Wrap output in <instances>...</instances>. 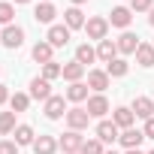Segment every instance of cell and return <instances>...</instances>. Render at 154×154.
I'll list each match as a JSON object with an SVG mask.
<instances>
[{
    "label": "cell",
    "mask_w": 154,
    "mask_h": 154,
    "mask_svg": "<svg viewBox=\"0 0 154 154\" xmlns=\"http://www.w3.org/2000/svg\"><path fill=\"white\" fill-rule=\"evenodd\" d=\"M57 145H60V151H63V154H79V151H82V145H85V139H82V133H79V130H66V133L57 139Z\"/></svg>",
    "instance_id": "cell-1"
},
{
    "label": "cell",
    "mask_w": 154,
    "mask_h": 154,
    "mask_svg": "<svg viewBox=\"0 0 154 154\" xmlns=\"http://www.w3.org/2000/svg\"><path fill=\"white\" fill-rule=\"evenodd\" d=\"M85 30H88V36H91V39L103 42V39H106V33H109V18H103V15H94V18H88Z\"/></svg>",
    "instance_id": "cell-2"
},
{
    "label": "cell",
    "mask_w": 154,
    "mask_h": 154,
    "mask_svg": "<svg viewBox=\"0 0 154 154\" xmlns=\"http://www.w3.org/2000/svg\"><path fill=\"white\" fill-rule=\"evenodd\" d=\"M45 42H48L51 48H63V45L69 42V27H66V24H51Z\"/></svg>",
    "instance_id": "cell-3"
},
{
    "label": "cell",
    "mask_w": 154,
    "mask_h": 154,
    "mask_svg": "<svg viewBox=\"0 0 154 154\" xmlns=\"http://www.w3.org/2000/svg\"><path fill=\"white\" fill-rule=\"evenodd\" d=\"M66 124H69V130H85L88 124H91V115H88V109H82V106H75V109H69L66 112Z\"/></svg>",
    "instance_id": "cell-4"
},
{
    "label": "cell",
    "mask_w": 154,
    "mask_h": 154,
    "mask_svg": "<svg viewBox=\"0 0 154 154\" xmlns=\"http://www.w3.org/2000/svg\"><path fill=\"white\" fill-rule=\"evenodd\" d=\"M0 42H3L6 48H18L24 42V30L18 24H9V27H3V33H0Z\"/></svg>",
    "instance_id": "cell-5"
},
{
    "label": "cell",
    "mask_w": 154,
    "mask_h": 154,
    "mask_svg": "<svg viewBox=\"0 0 154 154\" xmlns=\"http://www.w3.org/2000/svg\"><path fill=\"white\" fill-rule=\"evenodd\" d=\"M115 45H118V54H136V48H139L142 42H139V36H136V33L124 30V33L115 39Z\"/></svg>",
    "instance_id": "cell-6"
},
{
    "label": "cell",
    "mask_w": 154,
    "mask_h": 154,
    "mask_svg": "<svg viewBox=\"0 0 154 154\" xmlns=\"http://www.w3.org/2000/svg\"><path fill=\"white\" fill-rule=\"evenodd\" d=\"M30 97L33 100H48L51 97V82L48 79H42V75H36V79H30Z\"/></svg>",
    "instance_id": "cell-7"
},
{
    "label": "cell",
    "mask_w": 154,
    "mask_h": 154,
    "mask_svg": "<svg viewBox=\"0 0 154 154\" xmlns=\"http://www.w3.org/2000/svg\"><path fill=\"white\" fill-rule=\"evenodd\" d=\"M130 12H133L130 6H115V9H112V15H109V24H115V27L127 30V27H130V21H133V15H130Z\"/></svg>",
    "instance_id": "cell-8"
},
{
    "label": "cell",
    "mask_w": 154,
    "mask_h": 154,
    "mask_svg": "<svg viewBox=\"0 0 154 154\" xmlns=\"http://www.w3.org/2000/svg\"><path fill=\"white\" fill-rule=\"evenodd\" d=\"M66 115V103H63V97H48L45 100V118H51V121H57V118H63Z\"/></svg>",
    "instance_id": "cell-9"
},
{
    "label": "cell",
    "mask_w": 154,
    "mask_h": 154,
    "mask_svg": "<svg viewBox=\"0 0 154 154\" xmlns=\"http://www.w3.org/2000/svg\"><path fill=\"white\" fill-rule=\"evenodd\" d=\"M130 109H133V115H136V118H145V121H148V118H154V100H151V97H136Z\"/></svg>",
    "instance_id": "cell-10"
},
{
    "label": "cell",
    "mask_w": 154,
    "mask_h": 154,
    "mask_svg": "<svg viewBox=\"0 0 154 154\" xmlns=\"http://www.w3.org/2000/svg\"><path fill=\"white\" fill-rule=\"evenodd\" d=\"M88 88L97 91V94H103V91L109 88V72H106V69H91V72H88Z\"/></svg>",
    "instance_id": "cell-11"
},
{
    "label": "cell",
    "mask_w": 154,
    "mask_h": 154,
    "mask_svg": "<svg viewBox=\"0 0 154 154\" xmlns=\"http://www.w3.org/2000/svg\"><path fill=\"white\" fill-rule=\"evenodd\" d=\"M106 112H109V100H106L103 94L88 97V115H91V118H103Z\"/></svg>",
    "instance_id": "cell-12"
},
{
    "label": "cell",
    "mask_w": 154,
    "mask_h": 154,
    "mask_svg": "<svg viewBox=\"0 0 154 154\" xmlns=\"http://www.w3.org/2000/svg\"><path fill=\"white\" fill-rule=\"evenodd\" d=\"M112 121L118 124V130H130V127H133V121H136V115H133V109L118 106V109L112 112Z\"/></svg>",
    "instance_id": "cell-13"
},
{
    "label": "cell",
    "mask_w": 154,
    "mask_h": 154,
    "mask_svg": "<svg viewBox=\"0 0 154 154\" xmlns=\"http://www.w3.org/2000/svg\"><path fill=\"white\" fill-rule=\"evenodd\" d=\"M118 136H121V133H118V124H115V121H100V124H97V139H100L103 145H106V142H115Z\"/></svg>",
    "instance_id": "cell-14"
},
{
    "label": "cell",
    "mask_w": 154,
    "mask_h": 154,
    "mask_svg": "<svg viewBox=\"0 0 154 154\" xmlns=\"http://www.w3.org/2000/svg\"><path fill=\"white\" fill-rule=\"evenodd\" d=\"M142 139H145V133L142 130H136V127H130V130H121V136H118V142L130 151V148H139L142 145Z\"/></svg>",
    "instance_id": "cell-15"
},
{
    "label": "cell",
    "mask_w": 154,
    "mask_h": 154,
    "mask_svg": "<svg viewBox=\"0 0 154 154\" xmlns=\"http://www.w3.org/2000/svg\"><path fill=\"white\" fill-rule=\"evenodd\" d=\"M63 24H66L69 30H79V27H85L88 21H85V12H82L79 6H69V9L63 12Z\"/></svg>",
    "instance_id": "cell-16"
},
{
    "label": "cell",
    "mask_w": 154,
    "mask_h": 154,
    "mask_svg": "<svg viewBox=\"0 0 154 154\" xmlns=\"http://www.w3.org/2000/svg\"><path fill=\"white\" fill-rule=\"evenodd\" d=\"M85 69H88V66H82L79 60H69V63H63V72H60V75H63V79H66V82L72 85V82H82Z\"/></svg>",
    "instance_id": "cell-17"
},
{
    "label": "cell",
    "mask_w": 154,
    "mask_h": 154,
    "mask_svg": "<svg viewBox=\"0 0 154 154\" xmlns=\"http://www.w3.org/2000/svg\"><path fill=\"white\" fill-rule=\"evenodd\" d=\"M97 57H100L103 63H112V60L118 57V45H115L112 39H103V42L97 45Z\"/></svg>",
    "instance_id": "cell-18"
},
{
    "label": "cell",
    "mask_w": 154,
    "mask_h": 154,
    "mask_svg": "<svg viewBox=\"0 0 154 154\" xmlns=\"http://www.w3.org/2000/svg\"><path fill=\"white\" fill-rule=\"evenodd\" d=\"M12 142H15L18 148H21V145H33V142H36V133H33V127H27V124H18V127H15V139H12Z\"/></svg>",
    "instance_id": "cell-19"
},
{
    "label": "cell",
    "mask_w": 154,
    "mask_h": 154,
    "mask_svg": "<svg viewBox=\"0 0 154 154\" xmlns=\"http://www.w3.org/2000/svg\"><path fill=\"white\" fill-rule=\"evenodd\" d=\"M60 145H57V139L54 136H39L36 142H33V154H54Z\"/></svg>",
    "instance_id": "cell-20"
},
{
    "label": "cell",
    "mask_w": 154,
    "mask_h": 154,
    "mask_svg": "<svg viewBox=\"0 0 154 154\" xmlns=\"http://www.w3.org/2000/svg\"><path fill=\"white\" fill-rule=\"evenodd\" d=\"M66 100H69V103H85V100H88V85H85V82H72V85L66 88Z\"/></svg>",
    "instance_id": "cell-21"
},
{
    "label": "cell",
    "mask_w": 154,
    "mask_h": 154,
    "mask_svg": "<svg viewBox=\"0 0 154 154\" xmlns=\"http://www.w3.org/2000/svg\"><path fill=\"white\" fill-rule=\"evenodd\" d=\"M54 15H57V9H54L51 3H39V6L33 9V18H36L39 24H51V21H54Z\"/></svg>",
    "instance_id": "cell-22"
},
{
    "label": "cell",
    "mask_w": 154,
    "mask_h": 154,
    "mask_svg": "<svg viewBox=\"0 0 154 154\" xmlns=\"http://www.w3.org/2000/svg\"><path fill=\"white\" fill-rule=\"evenodd\" d=\"M136 63L139 66H154V45L151 42H142L136 48Z\"/></svg>",
    "instance_id": "cell-23"
},
{
    "label": "cell",
    "mask_w": 154,
    "mask_h": 154,
    "mask_svg": "<svg viewBox=\"0 0 154 154\" xmlns=\"http://www.w3.org/2000/svg\"><path fill=\"white\" fill-rule=\"evenodd\" d=\"M75 60H79L82 66H88V63H94V60H97V48H91L88 42H82L79 48H75Z\"/></svg>",
    "instance_id": "cell-24"
},
{
    "label": "cell",
    "mask_w": 154,
    "mask_h": 154,
    "mask_svg": "<svg viewBox=\"0 0 154 154\" xmlns=\"http://www.w3.org/2000/svg\"><path fill=\"white\" fill-rule=\"evenodd\" d=\"M51 51H54V48H51L48 42H36L30 54H33V60H36V63H48V60H51Z\"/></svg>",
    "instance_id": "cell-25"
},
{
    "label": "cell",
    "mask_w": 154,
    "mask_h": 154,
    "mask_svg": "<svg viewBox=\"0 0 154 154\" xmlns=\"http://www.w3.org/2000/svg\"><path fill=\"white\" fill-rule=\"evenodd\" d=\"M127 60L124 57H115L112 63H106V72H109V79H112V75H115V79H121V75H127Z\"/></svg>",
    "instance_id": "cell-26"
},
{
    "label": "cell",
    "mask_w": 154,
    "mask_h": 154,
    "mask_svg": "<svg viewBox=\"0 0 154 154\" xmlns=\"http://www.w3.org/2000/svg\"><path fill=\"white\" fill-rule=\"evenodd\" d=\"M15 130V112H0V136H9Z\"/></svg>",
    "instance_id": "cell-27"
},
{
    "label": "cell",
    "mask_w": 154,
    "mask_h": 154,
    "mask_svg": "<svg viewBox=\"0 0 154 154\" xmlns=\"http://www.w3.org/2000/svg\"><path fill=\"white\" fill-rule=\"evenodd\" d=\"M9 106H12V112H27L30 97H27V94H12V97H9Z\"/></svg>",
    "instance_id": "cell-28"
},
{
    "label": "cell",
    "mask_w": 154,
    "mask_h": 154,
    "mask_svg": "<svg viewBox=\"0 0 154 154\" xmlns=\"http://www.w3.org/2000/svg\"><path fill=\"white\" fill-rule=\"evenodd\" d=\"M60 72H63V66H60V63H54V60L42 63V79H48V82H51V79H57Z\"/></svg>",
    "instance_id": "cell-29"
},
{
    "label": "cell",
    "mask_w": 154,
    "mask_h": 154,
    "mask_svg": "<svg viewBox=\"0 0 154 154\" xmlns=\"http://www.w3.org/2000/svg\"><path fill=\"white\" fill-rule=\"evenodd\" d=\"M12 18H15V6L12 3H0V24H12Z\"/></svg>",
    "instance_id": "cell-30"
},
{
    "label": "cell",
    "mask_w": 154,
    "mask_h": 154,
    "mask_svg": "<svg viewBox=\"0 0 154 154\" xmlns=\"http://www.w3.org/2000/svg\"><path fill=\"white\" fill-rule=\"evenodd\" d=\"M79 154H106V151H103V142H100V139H88Z\"/></svg>",
    "instance_id": "cell-31"
},
{
    "label": "cell",
    "mask_w": 154,
    "mask_h": 154,
    "mask_svg": "<svg viewBox=\"0 0 154 154\" xmlns=\"http://www.w3.org/2000/svg\"><path fill=\"white\" fill-rule=\"evenodd\" d=\"M130 9L133 12H151L154 9V0H130Z\"/></svg>",
    "instance_id": "cell-32"
},
{
    "label": "cell",
    "mask_w": 154,
    "mask_h": 154,
    "mask_svg": "<svg viewBox=\"0 0 154 154\" xmlns=\"http://www.w3.org/2000/svg\"><path fill=\"white\" fill-rule=\"evenodd\" d=\"M0 154H18V145L9 139H0Z\"/></svg>",
    "instance_id": "cell-33"
},
{
    "label": "cell",
    "mask_w": 154,
    "mask_h": 154,
    "mask_svg": "<svg viewBox=\"0 0 154 154\" xmlns=\"http://www.w3.org/2000/svg\"><path fill=\"white\" fill-rule=\"evenodd\" d=\"M142 133H145V139H154V118L145 121V130H142Z\"/></svg>",
    "instance_id": "cell-34"
},
{
    "label": "cell",
    "mask_w": 154,
    "mask_h": 154,
    "mask_svg": "<svg viewBox=\"0 0 154 154\" xmlns=\"http://www.w3.org/2000/svg\"><path fill=\"white\" fill-rule=\"evenodd\" d=\"M3 103H9V88L0 85V106H3Z\"/></svg>",
    "instance_id": "cell-35"
},
{
    "label": "cell",
    "mask_w": 154,
    "mask_h": 154,
    "mask_svg": "<svg viewBox=\"0 0 154 154\" xmlns=\"http://www.w3.org/2000/svg\"><path fill=\"white\" fill-rule=\"evenodd\" d=\"M82 3H88V0H72V6H82Z\"/></svg>",
    "instance_id": "cell-36"
},
{
    "label": "cell",
    "mask_w": 154,
    "mask_h": 154,
    "mask_svg": "<svg viewBox=\"0 0 154 154\" xmlns=\"http://www.w3.org/2000/svg\"><path fill=\"white\" fill-rule=\"evenodd\" d=\"M127 154H142V151H139V148H130V151H127Z\"/></svg>",
    "instance_id": "cell-37"
},
{
    "label": "cell",
    "mask_w": 154,
    "mask_h": 154,
    "mask_svg": "<svg viewBox=\"0 0 154 154\" xmlns=\"http://www.w3.org/2000/svg\"><path fill=\"white\" fill-rule=\"evenodd\" d=\"M148 21H151V27H154V9H151V15H148Z\"/></svg>",
    "instance_id": "cell-38"
},
{
    "label": "cell",
    "mask_w": 154,
    "mask_h": 154,
    "mask_svg": "<svg viewBox=\"0 0 154 154\" xmlns=\"http://www.w3.org/2000/svg\"><path fill=\"white\" fill-rule=\"evenodd\" d=\"M12 3H30V0H12Z\"/></svg>",
    "instance_id": "cell-39"
},
{
    "label": "cell",
    "mask_w": 154,
    "mask_h": 154,
    "mask_svg": "<svg viewBox=\"0 0 154 154\" xmlns=\"http://www.w3.org/2000/svg\"><path fill=\"white\" fill-rule=\"evenodd\" d=\"M42 3H51V0H42Z\"/></svg>",
    "instance_id": "cell-40"
},
{
    "label": "cell",
    "mask_w": 154,
    "mask_h": 154,
    "mask_svg": "<svg viewBox=\"0 0 154 154\" xmlns=\"http://www.w3.org/2000/svg\"><path fill=\"white\" fill-rule=\"evenodd\" d=\"M106 154H115V151H106Z\"/></svg>",
    "instance_id": "cell-41"
},
{
    "label": "cell",
    "mask_w": 154,
    "mask_h": 154,
    "mask_svg": "<svg viewBox=\"0 0 154 154\" xmlns=\"http://www.w3.org/2000/svg\"><path fill=\"white\" fill-rule=\"evenodd\" d=\"M148 154H154V151H148Z\"/></svg>",
    "instance_id": "cell-42"
},
{
    "label": "cell",
    "mask_w": 154,
    "mask_h": 154,
    "mask_svg": "<svg viewBox=\"0 0 154 154\" xmlns=\"http://www.w3.org/2000/svg\"><path fill=\"white\" fill-rule=\"evenodd\" d=\"M0 33H3V30H0Z\"/></svg>",
    "instance_id": "cell-43"
},
{
    "label": "cell",
    "mask_w": 154,
    "mask_h": 154,
    "mask_svg": "<svg viewBox=\"0 0 154 154\" xmlns=\"http://www.w3.org/2000/svg\"><path fill=\"white\" fill-rule=\"evenodd\" d=\"M151 45H154V42H151Z\"/></svg>",
    "instance_id": "cell-44"
}]
</instances>
